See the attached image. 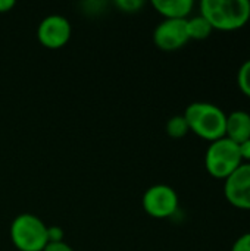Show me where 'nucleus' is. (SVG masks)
<instances>
[{
    "instance_id": "1",
    "label": "nucleus",
    "mask_w": 250,
    "mask_h": 251,
    "mask_svg": "<svg viewBox=\"0 0 250 251\" xmlns=\"http://www.w3.org/2000/svg\"><path fill=\"white\" fill-rule=\"evenodd\" d=\"M199 10L217 31H237L250 21L249 0H202Z\"/></svg>"
},
{
    "instance_id": "2",
    "label": "nucleus",
    "mask_w": 250,
    "mask_h": 251,
    "mask_svg": "<svg viewBox=\"0 0 250 251\" xmlns=\"http://www.w3.org/2000/svg\"><path fill=\"white\" fill-rule=\"evenodd\" d=\"M190 132L205 141H217L225 137L227 113L217 104L208 101H194L183 113Z\"/></svg>"
},
{
    "instance_id": "3",
    "label": "nucleus",
    "mask_w": 250,
    "mask_h": 251,
    "mask_svg": "<svg viewBox=\"0 0 250 251\" xmlns=\"http://www.w3.org/2000/svg\"><path fill=\"white\" fill-rule=\"evenodd\" d=\"M10 240L18 251H43L49 244L47 225L32 213H22L10 224Z\"/></svg>"
},
{
    "instance_id": "4",
    "label": "nucleus",
    "mask_w": 250,
    "mask_h": 251,
    "mask_svg": "<svg viewBox=\"0 0 250 251\" xmlns=\"http://www.w3.org/2000/svg\"><path fill=\"white\" fill-rule=\"evenodd\" d=\"M242 163L239 144L234 141L224 137L209 143L205 153V168L212 178L225 181Z\"/></svg>"
},
{
    "instance_id": "5",
    "label": "nucleus",
    "mask_w": 250,
    "mask_h": 251,
    "mask_svg": "<svg viewBox=\"0 0 250 251\" xmlns=\"http://www.w3.org/2000/svg\"><path fill=\"white\" fill-rule=\"evenodd\" d=\"M144 212L155 219H168L178 210V194L167 184H156L149 187L141 199Z\"/></svg>"
},
{
    "instance_id": "6",
    "label": "nucleus",
    "mask_w": 250,
    "mask_h": 251,
    "mask_svg": "<svg viewBox=\"0 0 250 251\" xmlns=\"http://www.w3.org/2000/svg\"><path fill=\"white\" fill-rule=\"evenodd\" d=\"M72 35L71 22L62 15L46 16L37 28V38L41 46L50 50L62 49L68 44Z\"/></svg>"
},
{
    "instance_id": "7",
    "label": "nucleus",
    "mask_w": 250,
    "mask_h": 251,
    "mask_svg": "<svg viewBox=\"0 0 250 251\" xmlns=\"http://www.w3.org/2000/svg\"><path fill=\"white\" fill-rule=\"evenodd\" d=\"M224 197L233 207L250 210V163H242L224 181Z\"/></svg>"
},
{
    "instance_id": "8",
    "label": "nucleus",
    "mask_w": 250,
    "mask_h": 251,
    "mask_svg": "<svg viewBox=\"0 0 250 251\" xmlns=\"http://www.w3.org/2000/svg\"><path fill=\"white\" fill-rule=\"evenodd\" d=\"M155 44L164 51L183 49L190 40L187 35L186 19H164L153 31Z\"/></svg>"
},
{
    "instance_id": "9",
    "label": "nucleus",
    "mask_w": 250,
    "mask_h": 251,
    "mask_svg": "<svg viewBox=\"0 0 250 251\" xmlns=\"http://www.w3.org/2000/svg\"><path fill=\"white\" fill-rule=\"evenodd\" d=\"M225 137L236 144H242L250 138V113L246 110H234L227 115Z\"/></svg>"
},
{
    "instance_id": "10",
    "label": "nucleus",
    "mask_w": 250,
    "mask_h": 251,
    "mask_svg": "<svg viewBox=\"0 0 250 251\" xmlns=\"http://www.w3.org/2000/svg\"><path fill=\"white\" fill-rule=\"evenodd\" d=\"M152 6L164 19H189L194 9L193 0H153Z\"/></svg>"
},
{
    "instance_id": "11",
    "label": "nucleus",
    "mask_w": 250,
    "mask_h": 251,
    "mask_svg": "<svg viewBox=\"0 0 250 251\" xmlns=\"http://www.w3.org/2000/svg\"><path fill=\"white\" fill-rule=\"evenodd\" d=\"M186 26H187L189 40H196V41L209 38L214 31L212 26L209 25V22L202 15L192 16V18L186 19Z\"/></svg>"
},
{
    "instance_id": "12",
    "label": "nucleus",
    "mask_w": 250,
    "mask_h": 251,
    "mask_svg": "<svg viewBox=\"0 0 250 251\" xmlns=\"http://www.w3.org/2000/svg\"><path fill=\"white\" fill-rule=\"evenodd\" d=\"M165 131L171 138H183L190 132L189 124L183 115H175V116L169 118L167 122Z\"/></svg>"
},
{
    "instance_id": "13",
    "label": "nucleus",
    "mask_w": 250,
    "mask_h": 251,
    "mask_svg": "<svg viewBox=\"0 0 250 251\" xmlns=\"http://www.w3.org/2000/svg\"><path fill=\"white\" fill-rule=\"evenodd\" d=\"M237 87L243 96L250 99V59L242 63L237 72Z\"/></svg>"
},
{
    "instance_id": "14",
    "label": "nucleus",
    "mask_w": 250,
    "mask_h": 251,
    "mask_svg": "<svg viewBox=\"0 0 250 251\" xmlns=\"http://www.w3.org/2000/svg\"><path fill=\"white\" fill-rule=\"evenodd\" d=\"M115 6L118 9H121L122 12L134 13V12H139L144 6V1H141V0H116Z\"/></svg>"
},
{
    "instance_id": "15",
    "label": "nucleus",
    "mask_w": 250,
    "mask_h": 251,
    "mask_svg": "<svg viewBox=\"0 0 250 251\" xmlns=\"http://www.w3.org/2000/svg\"><path fill=\"white\" fill-rule=\"evenodd\" d=\"M230 251H250V232L240 235L231 246Z\"/></svg>"
},
{
    "instance_id": "16",
    "label": "nucleus",
    "mask_w": 250,
    "mask_h": 251,
    "mask_svg": "<svg viewBox=\"0 0 250 251\" xmlns=\"http://www.w3.org/2000/svg\"><path fill=\"white\" fill-rule=\"evenodd\" d=\"M47 240L49 243H60L63 241V229L57 225L47 226Z\"/></svg>"
},
{
    "instance_id": "17",
    "label": "nucleus",
    "mask_w": 250,
    "mask_h": 251,
    "mask_svg": "<svg viewBox=\"0 0 250 251\" xmlns=\"http://www.w3.org/2000/svg\"><path fill=\"white\" fill-rule=\"evenodd\" d=\"M239 153L243 163H250V138L239 144Z\"/></svg>"
},
{
    "instance_id": "18",
    "label": "nucleus",
    "mask_w": 250,
    "mask_h": 251,
    "mask_svg": "<svg viewBox=\"0 0 250 251\" xmlns=\"http://www.w3.org/2000/svg\"><path fill=\"white\" fill-rule=\"evenodd\" d=\"M43 251H74V250H72V247H71L68 243L60 241V243H49V244L44 247V250Z\"/></svg>"
},
{
    "instance_id": "19",
    "label": "nucleus",
    "mask_w": 250,
    "mask_h": 251,
    "mask_svg": "<svg viewBox=\"0 0 250 251\" xmlns=\"http://www.w3.org/2000/svg\"><path fill=\"white\" fill-rule=\"evenodd\" d=\"M15 0H0V13H7L15 7Z\"/></svg>"
}]
</instances>
